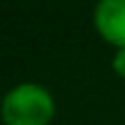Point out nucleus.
Returning <instances> with one entry per match:
<instances>
[{"label":"nucleus","instance_id":"nucleus-3","mask_svg":"<svg viewBox=\"0 0 125 125\" xmlns=\"http://www.w3.org/2000/svg\"><path fill=\"white\" fill-rule=\"evenodd\" d=\"M114 70H116L121 76H125V46L118 49L116 56H114Z\"/></svg>","mask_w":125,"mask_h":125},{"label":"nucleus","instance_id":"nucleus-2","mask_svg":"<svg viewBox=\"0 0 125 125\" xmlns=\"http://www.w3.org/2000/svg\"><path fill=\"white\" fill-rule=\"evenodd\" d=\"M95 26L107 42L125 46V0H102L95 7Z\"/></svg>","mask_w":125,"mask_h":125},{"label":"nucleus","instance_id":"nucleus-1","mask_svg":"<svg viewBox=\"0 0 125 125\" xmlns=\"http://www.w3.org/2000/svg\"><path fill=\"white\" fill-rule=\"evenodd\" d=\"M53 116V97L40 83L14 86L2 97V118L7 125H46Z\"/></svg>","mask_w":125,"mask_h":125}]
</instances>
